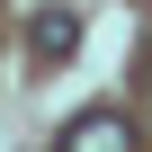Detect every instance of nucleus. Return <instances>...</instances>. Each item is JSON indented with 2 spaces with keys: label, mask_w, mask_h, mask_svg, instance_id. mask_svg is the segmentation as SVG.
<instances>
[{
  "label": "nucleus",
  "mask_w": 152,
  "mask_h": 152,
  "mask_svg": "<svg viewBox=\"0 0 152 152\" xmlns=\"http://www.w3.org/2000/svg\"><path fill=\"white\" fill-rule=\"evenodd\" d=\"M63 143H72V152H125L134 125H125L116 107H90V116H72V125H63Z\"/></svg>",
  "instance_id": "f257e3e1"
},
{
  "label": "nucleus",
  "mask_w": 152,
  "mask_h": 152,
  "mask_svg": "<svg viewBox=\"0 0 152 152\" xmlns=\"http://www.w3.org/2000/svg\"><path fill=\"white\" fill-rule=\"evenodd\" d=\"M27 36H36V54H45V63H63L72 45H81V18H72V9H36V27H27Z\"/></svg>",
  "instance_id": "f03ea898"
}]
</instances>
